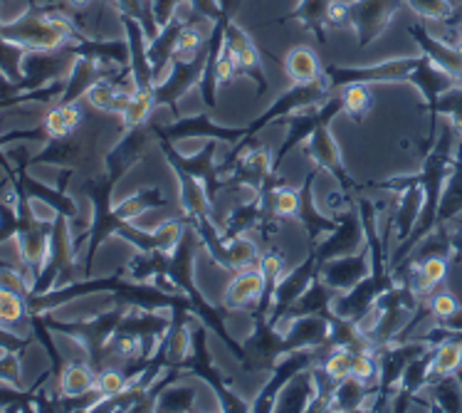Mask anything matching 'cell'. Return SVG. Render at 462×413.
<instances>
[{
    "label": "cell",
    "mask_w": 462,
    "mask_h": 413,
    "mask_svg": "<svg viewBox=\"0 0 462 413\" xmlns=\"http://www.w3.org/2000/svg\"><path fill=\"white\" fill-rule=\"evenodd\" d=\"M193 406V389L189 386H176L171 391H163L156 401V408H169V411H186Z\"/></svg>",
    "instance_id": "cell-27"
},
{
    "label": "cell",
    "mask_w": 462,
    "mask_h": 413,
    "mask_svg": "<svg viewBox=\"0 0 462 413\" xmlns=\"http://www.w3.org/2000/svg\"><path fill=\"white\" fill-rule=\"evenodd\" d=\"M97 391L102 394V399L122 396L124 391H129V379L119 369H104V371L97 374Z\"/></svg>",
    "instance_id": "cell-23"
},
{
    "label": "cell",
    "mask_w": 462,
    "mask_h": 413,
    "mask_svg": "<svg viewBox=\"0 0 462 413\" xmlns=\"http://www.w3.org/2000/svg\"><path fill=\"white\" fill-rule=\"evenodd\" d=\"M307 154H310L311 159L319 164L321 169H329L334 174H339L341 169V156H339V146H337V141L329 134V129L319 124L310 136V144H307Z\"/></svg>",
    "instance_id": "cell-8"
},
{
    "label": "cell",
    "mask_w": 462,
    "mask_h": 413,
    "mask_svg": "<svg viewBox=\"0 0 462 413\" xmlns=\"http://www.w3.org/2000/svg\"><path fill=\"white\" fill-rule=\"evenodd\" d=\"M368 273V250H361L359 255H339L331 258L329 263L324 260L319 268L321 282L334 292H346L356 287L361 280H366Z\"/></svg>",
    "instance_id": "cell-2"
},
{
    "label": "cell",
    "mask_w": 462,
    "mask_h": 413,
    "mask_svg": "<svg viewBox=\"0 0 462 413\" xmlns=\"http://www.w3.org/2000/svg\"><path fill=\"white\" fill-rule=\"evenodd\" d=\"M62 114H65V122L69 127V132H75L79 122H82V109H79V104L77 102H62Z\"/></svg>",
    "instance_id": "cell-31"
},
{
    "label": "cell",
    "mask_w": 462,
    "mask_h": 413,
    "mask_svg": "<svg viewBox=\"0 0 462 413\" xmlns=\"http://www.w3.org/2000/svg\"><path fill=\"white\" fill-rule=\"evenodd\" d=\"M462 369V342L460 339H445L435 347L433 357L428 361V381H443L453 379Z\"/></svg>",
    "instance_id": "cell-6"
},
{
    "label": "cell",
    "mask_w": 462,
    "mask_h": 413,
    "mask_svg": "<svg viewBox=\"0 0 462 413\" xmlns=\"http://www.w3.org/2000/svg\"><path fill=\"white\" fill-rule=\"evenodd\" d=\"M406 3L413 13H418V15H423L428 20H435V23H443L453 13L450 0H406Z\"/></svg>",
    "instance_id": "cell-25"
},
{
    "label": "cell",
    "mask_w": 462,
    "mask_h": 413,
    "mask_svg": "<svg viewBox=\"0 0 462 413\" xmlns=\"http://www.w3.org/2000/svg\"><path fill=\"white\" fill-rule=\"evenodd\" d=\"M331 0H302L297 10H294V18L302 20L307 28H311L317 35H321V25H327V8H329Z\"/></svg>",
    "instance_id": "cell-21"
},
{
    "label": "cell",
    "mask_w": 462,
    "mask_h": 413,
    "mask_svg": "<svg viewBox=\"0 0 462 413\" xmlns=\"http://www.w3.org/2000/svg\"><path fill=\"white\" fill-rule=\"evenodd\" d=\"M161 206H166V198L161 196V191L152 188V191H139L136 196L122 201L119 206L114 208V216L126 223V221H136V218H142L146 211Z\"/></svg>",
    "instance_id": "cell-11"
},
{
    "label": "cell",
    "mask_w": 462,
    "mask_h": 413,
    "mask_svg": "<svg viewBox=\"0 0 462 413\" xmlns=\"http://www.w3.org/2000/svg\"><path fill=\"white\" fill-rule=\"evenodd\" d=\"M273 166L274 156L267 149L247 151L237 164V179L243 183H250V186H257V183H263L264 179L273 176Z\"/></svg>",
    "instance_id": "cell-9"
},
{
    "label": "cell",
    "mask_w": 462,
    "mask_h": 413,
    "mask_svg": "<svg viewBox=\"0 0 462 413\" xmlns=\"http://www.w3.org/2000/svg\"><path fill=\"white\" fill-rule=\"evenodd\" d=\"M341 112L349 114V117H364L368 112V107L374 102L371 97V89H368L366 82H351V85H344L339 92Z\"/></svg>",
    "instance_id": "cell-14"
},
{
    "label": "cell",
    "mask_w": 462,
    "mask_h": 413,
    "mask_svg": "<svg viewBox=\"0 0 462 413\" xmlns=\"http://www.w3.org/2000/svg\"><path fill=\"white\" fill-rule=\"evenodd\" d=\"M368 386L354 376H346L344 381L334 386V394H331V408L334 411H359L361 401L366 399Z\"/></svg>",
    "instance_id": "cell-12"
},
{
    "label": "cell",
    "mask_w": 462,
    "mask_h": 413,
    "mask_svg": "<svg viewBox=\"0 0 462 413\" xmlns=\"http://www.w3.org/2000/svg\"><path fill=\"white\" fill-rule=\"evenodd\" d=\"M460 302L455 297L453 292H433L430 295V314H433L438 322H448L450 317H455L457 312H460Z\"/></svg>",
    "instance_id": "cell-26"
},
{
    "label": "cell",
    "mask_w": 462,
    "mask_h": 413,
    "mask_svg": "<svg viewBox=\"0 0 462 413\" xmlns=\"http://www.w3.org/2000/svg\"><path fill=\"white\" fill-rule=\"evenodd\" d=\"M180 176V203H183V211L193 218H208V211H210V196L208 191L199 183V179H193L189 174L179 171Z\"/></svg>",
    "instance_id": "cell-10"
},
{
    "label": "cell",
    "mask_w": 462,
    "mask_h": 413,
    "mask_svg": "<svg viewBox=\"0 0 462 413\" xmlns=\"http://www.w3.org/2000/svg\"><path fill=\"white\" fill-rule=\"evenodd\" d=\"M42 129L48 134L50 139L62 141L69 136V127L65 122V114H62V107L57 104V107H50L48 112H45V119H42Z\"/></svg>",
    "instance_id": "cell-28"
},
{
    "label": "cell",
    "mask_w": 462,
    "mask_h": 413,
    "mask_svg": "<svg viewBox=\"0 0 462 413\" xmlns=\"http://www.w3.org/2000/svg\"><path fill=\"white\" fill-rule=\"evenodd\" d=\"M206 33L199 23H186L180 25L179 38L173 45V60H193L200 50H206Z\"/></svg>",
    "instance_id": "cell-15"
},
{
    "label": "cell",
    "mask_w": 462,
    "mask_h": 413,
    "mask_svg": "<svg viewBox=\"0 0 462 413\" xmlns=\"http://www.w3.org/2000/svg\"><path fill=\"white\" fill-rule=\"evenodd\" d=\"M60 391L67 399H85L97 391V374L85 361L67 364L60 374Z\"/></svg>",
    "instance_id": "cell-7"
},
{
    "label": "cell",
    "mask_w": 462,
    "mask_h": 413,
    "mask_svg": "<svg viewBox=\"0 0 462 413\" xmlns=\"http://www.w3.org/2000/svg\"><path fill=\"white\" fill-rule=\"evenodd\" d=\"M351 376L359 379L364 384H374L381 376V361H378L374 349H359L354 352V361H351Z\"/></svg>",
    "instance_id": "cell-19"
},
{
    "label": "cell",
    "mask_w": 462,
    "mask_h": 413,
    "mask_svg": "<svg viewBox=\"0 0 462 413\" xmlns=\"http://www.w3.org/2000/svg\"><path fill=\"white\" fill-rule=\"evenodd\" d=\"M65 3H67V5H69V8H72V10H77V13H82V10L89 8V5H92L95 0H65Z\"/></svg>",
    "instance_id": "cell-32"
},
{
    "label": "cell",
    "mask_w": 462,
    "mask_h": 413,
    "mask_svg": "<svg viewBox=\"0 0 462 413\" xmlns=\"http://www.w3.org/2000/svg\"><path fill=\"white\" fill-rule=\"evenodd\" d=\"M264 292H267L264 275L260 273V268L250 265V268L237 270L236 277L230 280V285L226 287L223 305H226L227 310H245V307H250V305L263 302Z\"/></svg>",
    "instance_id": "cell-4"
},
{
    "label": "cell",
    "mask_w": 462,
    "mask_h": 413,
    "mask_svg": "<svg viewBox=\"0 0 462 413\" xmlns=\"http://www.w3.org/2000/svg\"><path fill=\"white\" fill-rule=\"evenodd\" d=\"M0 287L5 290H15L20 295H28L30 282L25 280V275L15 270V268H0Z\"/></svg>",
    "instance_id": "cell-30"
},
{
    "label": "cell",
    "mask_w": 462,
    "mask_h": 413,
    "mask_svg": "<svg viewBox=\"0 0 462 413\" xmlns=\"http://www.w3.org/2000/svg\"><path fill=\"white\" fill-rule=\"evenodd\" d=\"M284 75L290 77L294 85H317V82L327 80V75L321 72L319 57L310 45H297L287 52Z\"/></svg>",
    "instance_id": "cell-5"
},
{
    "label": "cell",
    "mask_w": 462,
    "mask_h": 413,
    "mask_svg": "<svg viewBox=\"0 0 462 413\" xmlns=\"http://www.w3.org/2000/svg\"><path fill=\"white\" fill-rule=\"evenodd\" d=\"M116 89H119V87L102 77V80H97V82H92V85L87 87L85 99L92 109H97V112H112Z\"/></svg>",
    "instance_id": "cell-22"
},
{
    "label": "cell",
    "mask_w": 462,
    "mask_h": 413,
    "mask_svg": "<svg viewBox=\"0 0 462 413\" xmlns=\"http://www.w3.org/2000/svg\"><path fill=\"white\" fill-rule=\"evenodd\" d=\"M223 47H227L230 52H236L240 72H245L247 77H253L257 82V87H260V92H264V89H267V82H264L260 52H257V47L253 45L250 35H247L243 28H237L233 20H223Z\"/></svg>",
    "instance_id": "cell-3"
},
{
    "label": "cell",
    "mask_w": 462,
    "mask_h": 413,
    "mask_svg": "<svg viewBox=\"0 0 462 413\" xmlns=\"http://www.w3.org/2000/svg\"><path fill=\"white\" fill-rule=\"evenodd\" d=\"M351 361H354V352H351V349L334 347L329 354L324 357L319 369L327 374V379H331L334 384H339L346 376H351Z\"/></svg>",
    "instance_id": "cell-17"
},
{
    "label": "cell",
    "mask_w": 462,
    "mask_h": 413,
    "mask_svg": "<svg viewBox=\"0 0 462 413\" xmlns=\"http://www.w3.org/2000/svg\"><path fill=\"white\" fill-rule=\"evenodd\" d=\"M25 312H28V307H25V295L0 287V324L3 327H13V324L25 320Z\"/></svg>",
    "instance_id": "cell-18"
},
{
    "label": "cell",
    "mask_w": 462,
    "mask_h": 413,
    "mask_svg": "<svg viewBox=\"0 0 462 413\" xmlns=\"http://www.w3.org/2000/svg\"><path fill=\"white\" fill-rule=\"evenodd\" d=\"M146 3H152V0H146Z\"/></svg>",
    "instance_id": "cell-33"
},
{
    "label": "cell",
    "mask_w": 462,
    "mask_h": 413,
    "mask_svg": "<svg viewBox=\"0 0 462 413\" xmlns=\"http://www.w3.org/2000/svg\"><path fill=\"white\" fill-rule=\"evenodd\" d=\"M406 0H351V28L359 45H371L378 40Z\"/></svg>",
    "instance_id": "cell-1"
},
{
    "label": "cell",
    "mask_w": 462,
    "mask_h": 413,
    "mask_svg": "<svg viewBox=\"0 0 462 413\" xmlns=\"http://www.w3.org/2000/svg\"><path fill=\"white\" fill-rule=\"evenodd\" d=\"M415 273L420 275L430 287H440L445 280H448V273H450V265L445 260L443 255H428L423 263L418 265V270Z\"/></svg>",
    "instance_id": "cell-24"
},
{
    "label": "cell",
    "mask_w": 462,
    "mask_h": 413,
    "mask_svg": "<svg viewBox=\"0 0 462 413\" xmlns=\"http://www.w3.org/2000/svg\"><path fill=\"white\" fill-rule=\"evenodd\" d=\"M327 25L329 28H349L351 25V8L346 0H331L327 8Z\"/></svg>",
    "instance_id": "cell-29"
},
{
    "label": "cell",
    "mask_w": 462,
    "mask_h": 413,
    "mask_svg": "<svg viewBox=\"0 0 462 413\" xmlns=\"http://www.w3.org/2000/svg\"><path fill=\"white\" fill-rule=\"evenodd\" d=\"M163 357L169 364H183L193 352V337H190V329L183 324H173L169 329V337L163 344Z\"/></svg>",
    "instance_id": "cell-16"
},
{
    "label": "cell",
    "mask_w": 462,
    "mask_h": 413,
    "mask_svg": "<svg viewBox=\"0 0 462 413\" xmlns=\"http://www.w3.org/2000/svg\"><path fill=\"white\" fill-rule=\"evenodd\" d=\"M153 107H156V87H142V89H136L132 102H129V109L122 114L124 127L126 129H139L152 117Z\"/></svg>",
    "instance_id": "cell-13"
},
{
    "label": "cell",
    "mask_w": 462,
    "mask_h": 413,
    "mask_svg": "<svg viewBox=\"0 0 462 413\" xmlns=\"http://www.w3.org/2000/svg\"><path fill=\"white\" fill-rule=\"evenodd\" d=\"M273 211L277 218H297L302 211V193L292 186L274 188Z\"/></svg>",
    "instance_id": "cell-20"
}]
</instances>
